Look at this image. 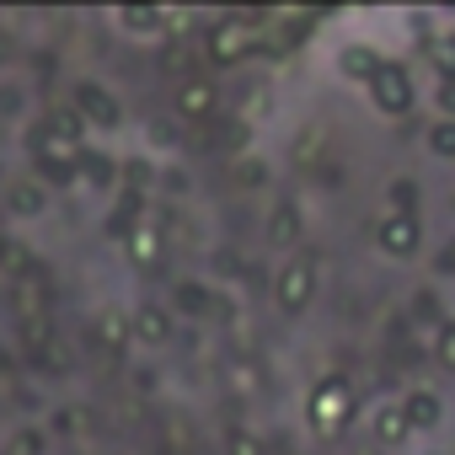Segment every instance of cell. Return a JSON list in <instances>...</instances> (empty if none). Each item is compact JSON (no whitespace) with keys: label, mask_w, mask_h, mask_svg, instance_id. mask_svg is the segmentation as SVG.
I'll return each mask as SVG.
<instances>
[{"label":"cell","mask_w":455,"mask_h":455,"mask_svg":"<svg viewBox=\"0 0 455 455\" xmlns=\"http://www.w3.org/2000/svg\"><path fill=\"white\" fill-rule=\"evenodd\" d=\"M172 108H177V118H188V124H204V118H214V108H220V86H214V81H198V76H188V81H177V97H172Z\"/></svg>","instance_id":"obj_10"},{"label":"cell","mask_w":455,"mask_h":455,"mask_svg":"<svg viewBox=\"0 0 455 455\" xmlns=\"http://www.w3.org/2000/svg\"><path fill=\"white\" fill-rule=\"evenodd\" d=\"M364 92H370V102H375V113H380V118H407V113H412V102H418L412 70H407V65H396V60H386V70H380Z\"/></svg>","instance_id":"obj_3"},{"label":"cell","mask_w":455,"mask_h":455,"mask_svg":"<svg viewBox=\"0 0 455 455\" xmlns=\"http://www.w3.org/2000/svg\"><path fill=\"white\" fill-rule=\"evenodd\" d=\"M118 172H124V166H118L113 156H97V150H81V177H86L92 188H113V182H118Z\"/></svg>","instance_id":"obj_20"},{"label":"cell","mask_w":455,"mask_h":455,"mask_svg":"<svg viewBox=\"0 0 455 455\" xmlns=\"http://www.w3.org/2000/svg\"><path fill=\"white\" fill-rule=\"evenodd\" d=\"M434 274H439V279H455V236L439 247V258H434Z\"/></svg>","instance_id":"obj_31"},{"label":"cell","mask_w":455,"mask_h":455,"mask_svg":"<svg viewBox=\"0 0 455 455\" xmlns=\"http://www.w3.org/2000/svg\"><path fill=\"white\" fill-rule=\"evenodd\" d=\"M316 290H322V263H316V252H290V258H279V268H274V306L284 311V316H300L311 300H316Z\"/></svg>","instance_id":"obj_1"},{"label":"cell","mask_w":455,"mask_h":455,"mask_svg":"<svg viewBox=\"0 0 455 455\" xmlns=\"http://www.w3.org/2000/svg\"><path fill=\"white\" fill-rule=\"evenodd\" d=\"M49 140H60V145H76L81 150V140H86V118L76 113V108H49V118L38 124Z\"/></svg>","instance_id":"obj_16"},{"label":"cell","mask_w":455,"mask_h":455,"mask_svg":"<svg viewBox=\"0 0 455 455\" xmlns=\"http://www.w3.org/2000/svg\"><path fill=\"white\" fill-rule=\"evenodd\" d=\"M129 322H134V343H140V348H166L172 332H177V316H172V306H161V300H140V306L129 311Z\"/></svg>","instance_id":"obj_7"},{"label":"cell","mask_w":455,"mask_h":455,"mask_svg":"<svg viewBox=\"0 0 455 455\" xmlns=\"http://www.w3.org/2000/svg\"><path fill=\"white\" fill-rule=\"evenodd\" d=\"M370 439H375L380 450H407L412 428H407V418H402V407H396V402H380V407L370 412Z\"/></svg>","instance_id":"obj_14"},{"label":"cell","mask_w":455,"mask_h":455,"mask_svg":"<svg viewBox=\"0 0 455 455\" xmlns=\"http://www.w3.org/2000/svg\"><path fill=\"white\" fill-rule=\"evenodd\" d=\"M49 338H54V316H49V311H33V316L17 322V343H22L28 354H44Z\"/></svg>","instance_id":"obj_17"},{"label":"cell","mask_w":455,"mask_h":455,"mask_svg":"<svg viewBox=\"0 0 455 455\" xmlns=\"http://www.w3.org/2000/svg\"><path fill=\"white\" fill-rule=\"evenodd\" d=\"M0 209H6L12 220H44V214H49V188H44V177H17V182H6Z\"/></svg>","instance_id":"obj_9"},{"label":"cell","mask_w":455,"mask_h":455,"mask_svg":"<svg viewBox=\"0 0 455 455\" xmlns=\"http://www.w3.org/2000/svg\"><path fill=\"white\" fill-rule=\"evenodd\" d=\"M300 231H306V220H300V204L295 198H284L274 214H268V225H263V242L274 247V252H300Z\"/></svg>","instance_id":"obj_11"},{"label":"cell","mask_w":455,"mask_h":455,"mask_svg":"<svg viewBox=\"0 0 455 455\" xmlns=\"http://www.w3.org/2000/svg\"><path fill=\"white\" fill-rule=\"evenodd\" d=\"M434 359H439V370L455 375V322H444V327L434 332Z\"/></svg>","instance_id":"obj_28"},{"label":"cell","mask_w":455,"mask_h":455,"mask_svg":"<svg viewBox=\"0 0 455 455\" xmlns=\"http://www.w3.org/2000/svg\"><path fill=\"white\" fill-rule=\"evenodd\" d=\"M450 214H455V198H450Z\"/></svg>","instance_id":"obj_33"},{"label":"cell","mask_w":455,"mask_h":455,"mask_svg":"<svg viewBox=\"0 0 455 455\" xmlns=\"http://www.w3.org/2000/svg\"><path fill=\"white\" fill-rule=\"evenodd\" d=\"M391 209H396V214H418V188L396 177V182H391Z\"/></svg>","instance_id":"obj_29"},{"label":"cell","mask_w":455,"mask_h":455,"mask_svg":"<svg viewBox=\"0 0 455 455\" xmlns=\"http://www.w3.org/2000/svg\"><path fill=\"white\" fill-rule=\"evenodd\" d=\"M225 380H231V391H236V396H258V386H263V375H258V364H252V359H231Z\"/></svg>","instance_id":"obj_23"},{"label":"cell","mask_w":455,"mask_h":455,"mask_svg":"<svg viewBox=\"0 0 455 455\" xmlns=\"http://www.w3.org/2000/svg\"><path fill=\"white\" fill-rule=\"evenodd\" d=\"M252 54V28L242 22V17H220L214 28H209V38H204V60L214 65V70H231V65H242Z\"/></svg>","instance_id":"obj_5"},{"label":"cell","mask_w":455,"mask_h":455,"mask_svg":"<svg viewBox=\"0 0 455 455\" xmlns=\"http://www.w3.org/2000/svg\"><path fill=\"white\" fill-rule=\"evenodd\" d=\"M225 455H268V444H263L258 428H231V439H225Z\"/></svg>","instance_id":"obj_26"},{"label":"cell","mask_w":455,"mask_h":455,"mask_svg":"<svg viewBox=\"0 0 455 455\" xmlns=\"http://www.w3.org/2000/svg\"><path fill=\"white\" fill-rule=\"evenodd\" d=\"M97 338H102L108 348H124V343H134V322H129V311L108 306V311L97 316Z\"/></svg>","instance_id":"obj_18"},{"label":"cell","mask_w":455,"mask_h":455,"mask_svg":"<svg viewBox=\"0 0 455 455\" xmlns=\"http://www.w3.org/2000/svg\"><path fill=\"white\" fill-rule=\"evenodd\" d=\"M380 70H386V60H380L370 44H343V49H338V76H343V81H354V86H370Z\"/></svg>","instance_id":"obj_13"},{"label":"cell","mask_w":455,"mask_h":455,"mask_svg":"<svg viewBox=\"0 0 455 455\" xmlns=\"http://www.w3.org/2000/svg\"><path fill=\"white\" fill-rule=\"evenodd\" d=\"M434 108H439V118L455 124V81H439V86H434Z\"/></svg>","instance_id":"obj_30"},{"label":"cell","mask_w":455,"mask_h":455,"mask_svg":"<svg viewBox=\"0 0 455 455\" xmlns=\"http://www.w3.org/2000/svg\"><path fill=\"white\" fill-rule=\"evenodd\" d=\"M412 322H418V327H428V332H439V327L450 322V316L439 311V300H434V290H423V295L412 300Z\"/></svg>","instance_id":"obj_25"},{"label":"cell","mask_w":455,"mask_h":455,"mask_svg":"<svg viewBox=\"0 0 455 455\" xmlns=\"http://www.w3.org/2000/svg\"><path fill=\"white\" fill-rule=\"evenodd\" d=\"M113 28L124 38H134V44H161V33L172 28V12H161V6H118Z\"/></svg>","instance_id":"obj_8"},{"label":"cell","mask_w":455,"mask_h":455,"mask_svg":"<svg viewBox=\"0 0 455 455\" xmlns=\"http://www.w3.org/2000/svg\"><path fill=\"white\" fill-rule=\"evenodd\" d=\"M49 428H54L60 439H81V434L92 428V412H86V407H54Z\"/></svg>","instance_id":"obj_21"},{"label":"cell","mask_w":455,"mask_h":455,"mask_svg":"<svg viewBox=\"0 0 455 455\" xmlns=\"http://www.w3.org/2000/svg\"><path fill=\"white\" fill-rule=\"evenodd\" d=\"M124 252H129V263H134V268H156V263L166 258V236L145 220V225H134V231L124 236Z\"/></svg>","instance_id":"obj_15"},{"label":"cell","mask_w":455,"mask_h":455,"mask_svg":"<svg viewBox=\"0 0 455 455\" xmlns=\"http://www.w3.org/2000/svg\"><path fill=\"white\" fill-rule=\"evenodd\" d=\"M428 60H434L439 81H455V33H450V38H434V44H428Z\"/></svg>","instance_id":"obj_27"},{"label":"cell","mask_w":455,"mask_h":455,"mask_svg":"<svg viewBox=\"0 0 455 455\" xmlns=\"http://www.w3.org/2000/svg\"><path fill=\"white\" fill-rule=\"evenodd\" d=\"M6 258H12V247H6V236H0V263H6Z\"/></svg>","instance_id":"obj_32"},{"label":"cell","mask_w":455,"mask_h":455,"mask_svg":"<svg viewBox=\"0 0 455 455\" xmlns=\"http://www.w3.org/2000/svg\"><path fill=\"white\" fill-rule=\"evenodd\" d=\"M49 450V434L44 428H12V439H6V450L0 455H44Z\"/></svg>","instance_id":"obj_24"},{"label":"cell","mask_w":455,"mask_h":455,"mask_svg":"<svg viewBox=\"0 0 455 455\" xmlns=\"http://www.w3.org/2000/svg\"><path fill=\"white\" fill-rule=\"evenodd\" d=\"M375 247H380V258H391V263L418 258V247H423V220H418V214L386 209V214L375 220Z\"/></svg>","instance_id":"obj_4"},{"label":"cell","mask_w":455,"mask_h":455,"mask_svg":"<svg viewBox=\"0 0 455 455\" xmlns=\"http://www.w3.org/2000/svg\"><path fill=\"white\" fill-rule=\"evenodd\" d=\"M354 386L343 380V375H322L311 391H306V423L322 434V439H338L343 428H348V418H354Z\"/></svg>","instance_id":"obj_2"},{"label":"cell","mask_w":455,"mask_h":455,"mask_svg":"<svg viewBox=\"0 0 455 455\" xmlns=\"http://www.w3.org/2000/svg\"><path fill=\"white\" fill-rule=\"evenodd\" d=\"M204 316L209 311V284H198V279H182L177 290H172V316Z\"/></svg>","instance_id":"obj_19"},{"label":"cell","mask_w":455,"mask_h":455,"mask_svg":"<svg viewBox=\"0 0 455 455\" xmlns=\"http://www.w3.org/2000/svg\"><path fill=\"white\" fill-rule=\"evenodd\" d=\"M70 108L86 118V129H124V102L102 81H76L70 86Z\"/></svg>","instance_id":"obj_6"},{"label":"cell","mask_w":455,"mask_h":455,"mask_svg":"<svg viewBox=\"0 0 455 455\" xmlns=\"http://www.w3.org/2000/svg\"><path fill=\"white\" fill-rule=\"evenodd\" d=\"M423 145H428L434 161H455V124H450V118H434L428 134H423Z\"/></svg>","instance_id":"obj_22"},{"label":"cell","mask_w":455,"mask_h":455,"mask_svg":"<svg viewBox=\"0 0 455 455\" xmlns=\"http://www.w3.org/2000/svg\"><path fill=\"white\" fill-rule=\"evenodd\" d=\"M396 407H402V418H407L412 434H434V428L444 423V402H439V391H428V386H412L407 396H396Z\"/></svg>","instance_id":"obj_12"}]
</instances>
